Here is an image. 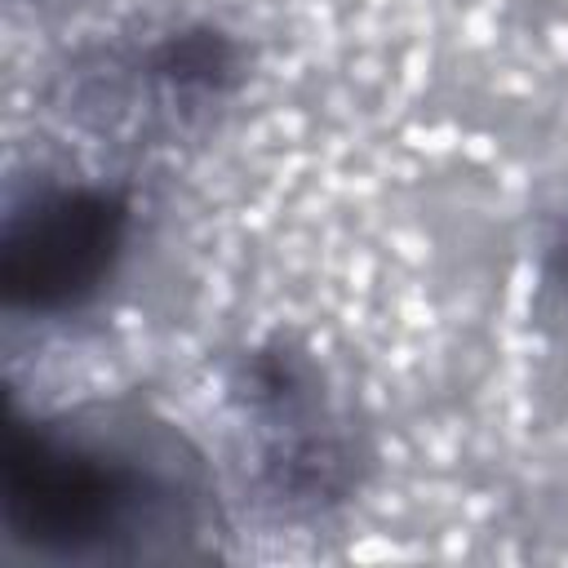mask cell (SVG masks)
Masks as SVG:
<instances>
[{
  "label": "cell",
  "instance_id": "6da1fadb",
  "mask_svg": "<svg viewBox=\"0 0 568 568\" xmlns=\"http://www.w3.org/2000/svg\"><path fill=\"white\" fill-rule=\"evenodd\" d=\"M209 488L182 435L138 417H22L9 404L0 510L13 546L49 559L173 555Z\"/></svg>",
  "mask_w": 568,
  "mask_h": 568
},
{
  "label": "cell",
  "instance_id": "7a4b0ae2",
  "mask_svg": "<svg viewBox=\"0 0 568 568\" xmlns=\"http://www.w3.org/2000/svg\"><path fill=\"white\" fill-rule=\"evenodd\" d=\"M231 404L253 444L257 475L280 506L324 510L355 488V426L302 346L275 337L240 355Z\"/></svg>",
  "mask_w": 568,
  "mask_h": 568
},
{
  "label": "cell",
  "instance_id": "3957f363",
  "mask_svg": "<svg viewBox=\"0 0 568 568\" xmlns=\"http://www.w3.org/2000/svg\"><path fill=\"white\" fill-rule=\"evenodd\" d=\"M133 209L102 182L44 186L9 209L0 231V293L9 311L67 315L102 293L129 244Z\"/></svg>",
  "mask_w": 568,
  "mask_h": 568
},
{
  "label": "cell",
  "instance_id": "277c9868",
  "mask_svg": "<svg viewBox=\"0 0 568 568\" xmlns=\"http://www.w3.org/2000/svg\"><path fill=\"white\" fill-rule=\"evenodd\" d=\"M133 71L160 98V106L191 115L231 93V84L240 80V53L217 27H178L160 36Z\"/></svg>",
  "mask_w": 568,
  "mask_h": 568
},
{
  "label": "cell",
  "instance_id": "5b68a950",
  "mask_svg": "<svg viewBox=\"0 0 568 568\" xmlns=\"http://www.w3.org/2000/svg\"><path fill=\"white\" fill-rule=\"evenodd\" d=\"M550 253H555V275H559V284L568 288V226L559 231V240H555V248H550Z\"/></svg>",
  "mask_w": 568,
  "mask_h": 568
}]
</instances>
